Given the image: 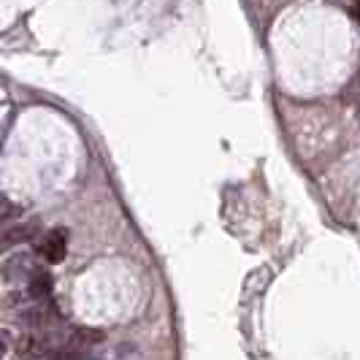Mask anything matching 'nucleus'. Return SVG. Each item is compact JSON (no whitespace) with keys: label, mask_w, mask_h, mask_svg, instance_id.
<instances>
[{"label":"nucleus","mask_w":360,"mask_h":360,"mask_svg":"<svg viewBox=\"0 0 360 360\" xmlns=\"http://www.w3.org/2000/svg\"><path fill=\"white\" fill-rule=\"evenodd\" d=\"M358 3H360V0H358Z\"/></svg>","instance_id":"39448f33"},{"label":"nucleus","mask_w":360,"mask_h":360,"mask_svg":"<svg viewBox=\"0 0 360 360\" xmlns=\"http://www.w3.org/2000/svg\"><path fill=\"white\" fill-rule=\"evenodd\" d=\"M38 255L46 263H63L68 255V230L52 228L38 244Z\"/></svg>","instance_id":"f257e3e1"},{"label":"nucleus","mask_w":360,"mask_h":360,"mask_svg":"<svg viewBox=\"0 0 360 360\" xmlns=\"http://www.w3.org/2000/svg\"><path fill=\"white\" fill-rule=\"evenodd\" d=\"M35 236V222H14V225H6L0 228V252L22 244V241H30Z\"/></svg>","instance_id":"f03ea898"},{"label":"nucleus","mask_w":360,"mask_h":360,"mask_svg":"<svg viewBox=\"0 0 360 360\" xmlns=\"http://www.w3.org/2000/svg\"><path fill=\"white\" fill-rule=\"evenodd\" d=\"M8 350H11V336H8V330H0V358H6Z\"/></svg>","instance_id":"20e7f679"},{"label":"nucleus","mask_w":360,"mask_h":360,"mask_svg":"<svg viewBox=\"0 0 360 360\" xmlns=\"http://www.w3.org/2000/svg\"><path fill=\"white\" fill-rule=\"evenodd\" d=\"M28 293L33 295L35 301H49V295H52V276H49V271H33L30 274Z\"/></svg>","instance_id":"7ed1b4c3"}]
</instances>
